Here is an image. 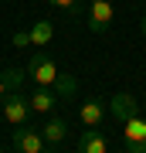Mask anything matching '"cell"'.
I'll return each mask as SVG.
<instances>
[{
	"instance_id": "1",
	"label": "cell",
	"mask_w": 146,
	"mask_h": 153,
	"mask_svg": "<svg viewBox=\"0 0 146 153\" xmlns=\"http://www.w3.org/2000/svg\"><path fill=\"white\" fill-rule=\"evenodd\" d=\"M27 75L34 78V85L54 88V85H58V78H61V71H58V65H54V58L48 55V51L38 48V51L31 55V61H27Z\"/></svg>"
},
{
	"instance_id": "2",
	"label": "cell",
	"mask_w": 146,
	"mask_h": 153,
	"mask_svg": "<svg viewBox=\"0 0 146 153\" xmlns=\"http://www.w3.org/2000/svg\"><path fill=\"white\" fill-rule=\"evenodd\" d=\"M85 7H88L85 21H88V31H92V34H105L109 27H112L116 10H112V4H109V0H88Z\"/></svg>"
},
{
	"instance_id": "3",
	"label": "cell",
	"mask_w": 146,
	"mask_h": 153,
	"mask_svg": "<svg viewBox=\"0 0 146 153\" xmlns=\"http://www.w3.org/2000/svg\"><path fill=\"white\" fill-rule=\"evenodd\" d=\"M0 105H4V119L10 123V126H24V123H27V116L34 112V109H31V99L21 95V92H14V88L7 92V99H4Z\"/></svg>"
},
{
	"instance_id": "4",
	"label": "cell",
	"mask_w": 146,
	"mask_h": 153,
	"mask_svg": "<svg viewBox=\"0 0 146 153\" xmlns=\"http://www.w3.org/2000/svg\"><path fill=\"white\" fill-rule=\"evenodd\" d=\"M122 136H126V150L129 153H146V119L139 116H129L122 123Z\"/></svg>"
},
{
	"instance_id": "5",
	"label": "cell",
	"mask_w": 146,
	"mask_h": 153,
	"mask_svg": "<svg viewBox=\"0 0 146 153\" xmlns=\"http://www.w3.org/2000/svg\"><path fill=\"white\" fill-rule=\"evenodd\" d=\"M14 150H21V153H44V150H51L48 146V140H44V133L41 129H14Z\"/></svg>"
},
{
	"instance_id": "6",
	"label": "cell",
	"mask_w": 146,
	"mask_h": 153,
	"mask_svg": "<svg viewBox=\"0 0 146 153\" xmlns=\"http://www.w3.org/2000/svg\"><path fill=\"white\" fill-rule=\"evenodd\" d=\"M139 112H143V105L136 102L129 92H119V95L109 99V116H112V119H119V123H126L129 116H139Z\"/></svg>"
},
{
	"instance_id": "7",
	"label": "cell",
	"mask_w": 146,
	"mask_h": 153,
	"mask_svg": "<svg viewBox=\"0 0 146 153\" xmlns=\"http://www.w3.org/2000/svg\"><path fill=\"white\" fill-rule=\"evenodd\" d=\"M78 119H82V126H102L105 123V102L95 99V95L82 99L78 102Z\"/></svg>"
},
{
	"instance_id": "8",
	"label": "cell",
	"mask_w": 146,
	"mask_h": 153,
	"mask_svg": "<svg viewBox=\"0 0 146 153\" xmlns=\"http://www.w3.org/2000/svg\"><path fill=\"white\" fill-rule=\"evenodd\" d=\"M75 150H78V153H109V140L102 136L99 126H88V129H82Z\"/></svg>"
},
{
	"instance_id": "9",
	"label": "cell",
	"mask_w": 146,
	"mask_h": 153,
	"mask_svg": "<svg viewBox=\"0 0 146 153\" xmlns=\"http://www.w3.org/2000/svg\"><path fill=\"white\" fill-rule=\"evenodd\" d=\"M41 133H44V140H48V146L54 150V146H61V143L68 140V123L61 119V116H51V119L41 126Z\"/></svg>"
},
{
	"instance_id": "10",
	"label": "cell",
	"mask_w": 146,
	"mask_h": 153,
	"mask_svg": "<svg viewBox=\"0 0 146 153\" xmlns=\"http://www.w3.org/2000/svg\"><path fill=\"white\" fill-rule=\"evenodd\" d=\"M27 99H31V109H34V112H54L58 92H51L48 85H38V88H34L31 95H27Z\"/></svg>"
},
{
	"instance_id": "11",
	"label": "cell",
	"mask_w": 146,
	"mask_h": 153,
	"mask_svg": "<svg viewBox=\"0 0 146 153\" xmlns=\"http://www.w3.org/2000/svg\"><path fill=\"white\" fill-rule=\"evenodd\" d=\"M54 41V24L51 21H34L31 24V48H48Z\"/></svg>"
},
{
	"instance_id": "12",
	"label": "cell",
	"mask_w": 146,
	"mask_h": 153,
	"mask_svg": "<svg viewBox=\"0 0 146 153\" xmlns=\"http://www.w3.org/2000/svg\"><path fill=\"white\" fill-rule=\"evenodd\" d=\"M54 92L65 95V99H71V95H75V78H71V75H61L58 85H54Z\"/></svg>"
},
{
	"instance_id": "13",
	"label": "cell",
	"mask_w": 146,
	"mask_h": 153,
	"mask_svg": "<svg viewBox=\"0 0 146 153\" xmlns=\"http://www.w3.org/2000/svg\"><path fill=\"white\" fill-rule=\"evenodd\" d=\"M44 4H51V7H58V10H71V14L78 10V0H44Z\"/></svg>"
},
{
	"instance_id": "14",
	"label": "cell",
	"mask_w": 146,
	"mask_h": 153,
	"mask_svg": "<svg viewBox=\"0 0 146 153\" xmlns=\"http://www.w3.org/2000/svg\"><path fill=\"white\" fill-rule=\"evenodd\" d=\"M10 41H14V48H27V44H31V31H17Z\"/></svg>"
},
{
	"instance_id": "15",
	"label": "cell",
	"mask_w": 146,
	"mask_h": 153,
	"mask_svg": "<svg viewBox=\"0 0 146 153\" xmlns=\"http://www.w3.org/2000/svg\"><path fill=\"white\" fill-rule=\"evenodd\" d=\"M7 92H10V85H7L4 78H0V102H4V99H7Z\"/></svg>"
},
{
	"instance_id": "16",
	"label": "cell",
	"mask_w": 146,
	"mask_h": 153,
	"mask_svg": "<svg viewBox=\"0 0 146 153\" xmlns=\"http://www.w3.org/2000/svg\"><path fill=\"white\" fill-rule=\"evenodd\" d=\"M139 27H143V38H146V14H143V21H139Z\"/></svg>"
},
{
	"instance_id": "17",
	"label": "cell",
	"mask_w": 146,
	"mask_h": 153,
	"mask_svg": "<svg viewBox=\"0 0 146 153\" xmlns=\"http://www.w3.org/2000/svg\"><path fill=\"white\" fill-rule=\"evenodd\" d=\"M85 4H88V0H85Z\"/></svg>"
}]
</instances>
